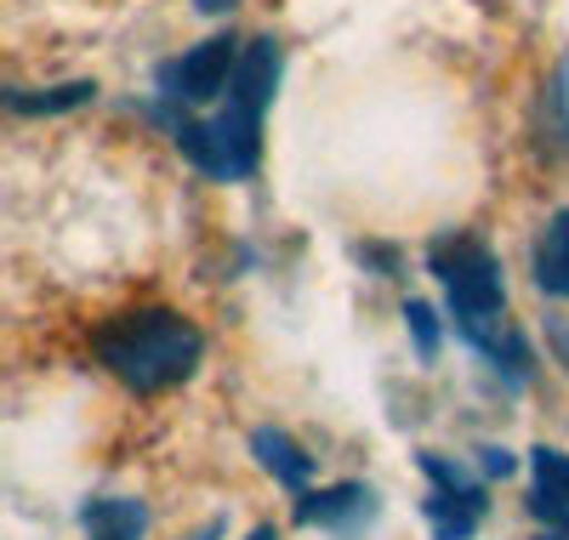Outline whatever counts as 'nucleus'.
<instances>
[{"label": "nucleus", "mask_w": 569, "mask_h": 540, "mask_svg": "<svg viewBox=\"0 0 569 540\" xmlns=\"http://www.w3.org/2000/svg\"><path fill=\"white\" fill-rule=\"evenodd\" d=\"M279 63H284V52H279L273 34L246 40V58H240V69H233V86L222 97V109L206 114V120H177L171 126L177 149L206 177L240 182V177L257 171V160H262V109L273 103Z\"/></svg>", "instance_id": "obj_1"}, {"label": "nucleus", "mask_w": 569, "mask_h": 540, "mask_svg": "<svg viewBox=\"0 0 569 540\" xmlns=\"http://www.w3.org/2000/svg\"><path fill=\"white\" fill-rule=\"evenodd\" d=\"M427 268L445 284L456 336L479 348L496 370L507 364L512 376H530V341L507 324V290H501V262L485 239L472 233H439L427 244Z\"/></svg>", "instance_id": "obj_2"}, {"label": "nucleus", "mask_w": 569, "mask_h": 540, "mask_svg": "<svg viewBox=\"0 0 569 540\" xmlns=\"http://www.w3.org/2000/svg\"><path fill=\"white\" fill-rule=\"evenodd\" d=\"M206 336L171 308H137L98 330V359L131 392H166L200 370Z\"/></svg>", "instance_id": "obj_3"}, {"label": "nucleus", "mask_w": 569, "mask_h": 540, "mask_svg": "<svg viewBox=\"0 0 569 540\" xmlns=\"http://www.w3.org/2000/svg\"><path fill=\"white\" fill-rule=\"evenodd\" d=\"M240 58H246V46L233 40V34H211V40H200V46H188L177 63L160 69V91L171 97V103H182V109L217 103V97H228Z\"/></svg>", "instance_id": "obj_4"}, {"label": "nucleus", "mask_w": 569, "mask_h": 540, "mask_svg": "<svg viewBox=\"0 0 569 540\" xmlns=\"http://www.w3.org/2000/svg\"><path fill=\"white\" fill-rule=\"evenodd\" d=\"M370 518H376V496H370L365 483H330V489H319V496H302L297 501V523L342 529V534L365 529Z\"/></svg>", "instance_id": "obj_5"}, {"label": "nucleus", "mask_w": 569, "mask_h": 540, "mask_svg": "<svg viewBox=\"0 0 569 540\" xmlns=\"http://www.w3.org/2000/svg\"><path fill=\"white\" fill-rule=\"evenodd\" d=\"M530 472H536L530 512L547 518V529H569V456L536 444V450H530Z\"/></svg>", "instance_id": "obj_6"}, {"label": "nucleus", "mask_w": 569, "mask_h": 540, "mask_svg": "<svg viewBox=\"0 0 569 540\" xmlns=\"http://www.w3.org/2000/svg\"><path fill=\"white\" fill-rule=\"evenodd\" d=\"M80 529L86 540H142L149 534V507L137 496H98L80 507Z\"/></svg>", "instance_id": "obj_7"}, {"label": "nucleus", "mask_w": 569, "mask_h": 540, "mask_svg": "<svg viewBox=\"0 0 569 540\" xmlns=\"http://www.w3.org/2000/svg\"><path fill=\"white\" fill-rule=\"evenodd\" d=\"M530 273L541 297H569V206L547 217V228L536 233L530 251Z\"/></svg>", "instance_id": "obj_8"}, {"label": "nucleus", "mask_w": 569, "mask_h": 540, "mask_svg": "<svg viewBox=\"0 0 569 540\" xmlns=\"http://www.w3.org/2000/svg\"><path fill=\"white\" fill-rule=\"evenodd\" d=\"M251 450H257L262 472H273L284 489H302V483L313 478V456L297 444L291 432H279V427H257V432H251Z\"/></svg>", "instance_id": "obj_9"}, {"label": "nucleus", "mask_w": 569, "mask_h": 540, "mask_svg": "<svg viewBox=\"0 0 569 540\" xmlns=\"http://www.w3.org/2000/svg\"><path fill=\"white\" fill-rule=\"evenodd\" d=\"M421 512H427V523H433V534L439 540H467L472 529H479V507H467V501H456V496H445V489H433V496L421 501Z\"/></svg>", "instance_id": "obj_10"}, {"label": "nucleus", "mask_w": 569, "mask_h": 540, "mask_svg": "<svg viewBox=\"0 0 569 540\" xmlns=\"http://www.w3.org/2000/svg\"><path fill=\"white\" fill-rule=\"evenodd\" d=\"M421 472L433 478V489H445V496H456V501H467V507H479V512H485V489L472 483L456 461H445L439 450H421Z\"/></svg>", "instance_id": "obj_11"}, {"label": "nucleus", "mask_w": 569, "mask_h": 540, "mask_svg": "<svg viewBox=\"0 0 569 540\" xmlns=\"http://www.w3.org/2000/svg\"><path fill=\"white\" fill-rule=\"evenodd\" d=\"M91 97H98V86H91V80H74V86H58V91H46V97L12 91L7 103H12L18 114H58V109H80V103H91Z\"/></svg>", "instance_id": "obj_12"}, {"label": "nucleus", "mask_w": 569, "mask_h": 540, "mask_svg": "<svg viewBox=\"0 0 569 540\" xmlns=\"http://www.w3.org/2000/svg\"><path fill=\"white\" fill-rule=\"evenodd\" d=\"M405 324H410V336H416L421 364H433V359H439V313L427 308V302H410V308H405Z\"/></svg>", "instance_id": "obj_13"}, {"label": "nucleus", "mask_w": 569, "mask_h": 540, "mask_svg": "<svg viewBox=\"0 0 569 540\" xmlns=\"http://www.w3.org/2000/svg\"><path fill=\"white\" fill-rule=\"evenodd\" d=\"M552 109H558V126L569 137V58L558 63V86H552Z\"/></svg>", "instance_id": "obj_14"}, {"label": "nucleus", "mask_w": 569, "mask_h": 540, "mask_svg": "<svg viewBox=\"0 0 569 540\" xmlns=\"http://www.w3.org/2000/svg\"><path fill=\"white\" fill-rule=\"evenodd\" d=\"M479 456H485V472H490V478H507V472H518L512 450H501V444H485Z\"/></svg>", "instance_id": "obj_15"}, {"label": "nucleus", "mask_w": 569, "mask_h": 540, "mask_svg": "<svg viewBox=\"0 0 569 540\" xmlns=\"http://www.w3.org/2000/svg\"><path fill=\"white\" fill-rule=\"evenodd\" d=\"M222 534H228V523H222V518H211V523H200L194 534H182V540H222Z\"/></svg>", "instance_id": "obj_16"}, {"label": "nucleus", "mask_w": 569, "mask_h": 540, "mask_svg": "<svg viewBox=\"0 0 569 540\" xmlns=\"http://www.w3.org/2000/svg\"><path fill=\"white\" fill-rule=\"evenodd\" d=\"M194 7H200V12H211V18H217V12H228V7H233V0H194Z\"/></svg>", "instance_id": "obj_17"}, {"label": "nucleus", "mask_w": 569, "mask_h": 540, "mask_svg": "<svg viewBox=\"0 0 569 540\" xmlns=\"http://www.w3.org/2000/svg\"><path fill=\"white\" fill-rule=\"evenodd\" d=\"M246 540H279V529H273V523H257V529H251Z\"/></svg>", "instance_id": "obj_18"}, {"label": "nucleus", "mask_w": 569, "mask_h": 540, "mask_svg": "<svg viewBox=\"0 0 569 540\" xmlns=\"http://www.w3.org/2000/svg\"><path fill=\"white\" fill-rule=\"evenodd\" d=\"M536 540H569V529H547V534H536Z\"/></svg>", "instance_id": "obj_19"}]
</instances>
